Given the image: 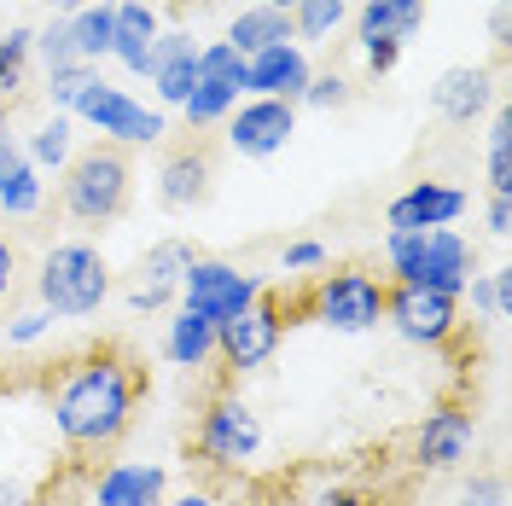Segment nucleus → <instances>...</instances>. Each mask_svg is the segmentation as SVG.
<instances>
[{
	"mask_svg": "<svg viewBox=\"0 0 512 506\" xmlns=\"http://www.w3.org/2000/svg\"><path fill=\"white\" fill-rule=\"evenodd\" d=\"M146 396V373L123 349H88L76 355L53 384V431L70 454H111L128 437Z\"/></svg>",
	"mask_w": 512,
	"mask_h": 506,
	"instance_id": "f257e3e1",
	"label": "nucleus"
},
{
	"mask_svg": "<svg viewBox=\"0 0 512 506\" xmlns=\"http://www.w3.org/2000/svg\"><path fill=\"white\" fill-rule=\"evenodd\" d=\"M117 291V274L94 239H59L35 262V303L53 320H94Z\"/></svg>",
	"mask_w": 512,
	"mask_h": 506,
	"instance_id": "f03ea898",
	"label": "nucleus"
},
{
	"mask_svg": "<svg viewBox=\"0 0 512 506\" xmlns=\"http://www.w3.org/2000/svg\"><path fill=\"white\" fill-rule=\"evenodd\" d=\"M128 198H134V163L123 146H76V158L59 169V210L76 227H111L123 222Z\"/></svg>",
	"mask_w": 512,
	"mask_h": 506,
	"instance_id": "7ed1b4c3",
	"label": "nucleus"
},
{
	"mask_svg": "<svg viewBox=\"0 0 512 506\" xmlns=\"http://www.w3.org/2000/svg\"><path fill=\"white\" fill-rule=\"evenodd\" d=\"M384 291H390L384 274L361 268V262H344V268H320L303 309L338 338H367V332L384 326Z\"/></svg>",
	"mask_w": 512,
	"mask_h": 506,
	"instance_id": "20e7f679",
	"label": "nucleus"
},
{
	"mask_svg": "<svg viewBox=\"0 0 512 506\" xmlns=\"http://www.w3.org/2000/svg\"><path fill=\"white\" fill-rule=\"evenodd\" d=\"M70 117H76V128H94L105 146H123V152H146V146H163V140H169V111L134 99L128 88L105 82V76H94V82L76 94Z\"/></svg>",
	"mask_w": 512,
	"mask_h": 506,
	"instance_id": "39448f33",
	"label": "nucleus"
},
{
	"mask_svg": "<svg viewBox=\"0 0 512 506\" xmlns=\"http://www.w3.org/2000/svg\"><path fill=\"white\" fill-rule=\"evenodd\" d=\"M192 454L210 472H245L262 454V413L239 390H210V402L198 408V425H192Z\"/></svg>",
	"mask_w": 512,
	"mask_h": 506,
	"instance_id": "423d86ee",
	"label": "nucleus"
},
{
	"mask_svg": "<svg viewBox=\"0 0 512 506\" xmlns=\"http://www.w3.org/2000/svg\"><path fill=\"white\" fill-rule=\"evenodd\" d=\"M268 291V280L262 274H251V268H239L233 256H210L198 251L192 256V268L181 274V309H192V315H204L210 326H222V320L245 315L256 297Z\"/></svg>",
	"mask_w": 512,
	"mask_h": 506,
	"instance_id": "0eeeda50",
	"label": "nucleus"
},
{
	"mask_svg": "<svg viewBox=\"0 0 512 506\" xmlns=\"http://www.w3.org/2000/svg\"><path fill=\"white\" fill-rule=\"evenodd\" d=\"M286 326H291V309L274 291H262L245 315H233V320L216 326V361H222L233 379H251V373H262V367L280 355Z\"/></svg>",
	"mask_w": 512,
	"mask_h": 506,
	"instance_id": "6e6552de",
	"label": "nucleus"
},
{
	"mask_svg": "<svg viewBox=\"0 0 512 506\" xmlns=\"http://www.w3.org/2000/svg\"><path fill=\"white\" fill-rule=\"evenodd\" d=\"M460 297L448 291H425V285H390L384 291V326L414 349H448L460 344V326H466Z\"/></svg>",
	"mask_w": 512,
	"mask_h": 506,
	"instance_id": "1a4fd4ad",
	"label": "nucleus"
},
{
	"mask_svg": "<svg viewBox=\"0 0 512 506\" xmlns=\"http://www.w3.org/2000/svg\"><path fill=\"white\" fill-rule=\"evenodd\" d=\"M472 448H478V413L466 402H437L414 425V466L431 477L460 472L472 460Z\"/></svg>",
	"mask_w": 512,
	"mask_h": 506,
	"instance_id": "9d476101",
	"label": "nucleus"
},
{
	"mask_svg": "<svg viewBox=\"0 0 512 506\" xmlns=\"http://www.w3.org/2000/svg\"><path fill=\"white\" fill-rule=\"evenodd\" d=\"M222 128L233 158H251V163L280 158L291 146V134H297V105H286V99H239Z\"/></svg>",
	"mask_w": 512,
	"mask_h": 506,
	"instance_id": "9b49d317",
	"label": "nucleus"
},
{
	"mask_svg": "<svg viewBox=\"0 0 512 506\" xmlns=\"http://www.w3.org/2000/svg\"><path fill=\"white\" fill-rule=\"evenodd\" d=\"M192 239H158L152 251L134 262V280H128L123 303L134 315H163V309H175V297H181V274L192 268Z\"/></svg>",
	"mask_w": 512,
	"mask_h": 506,
	"instance_id": "f8f14e48",
	"label": "nucleus"
},
{
	"mask_svg": "<svg viewBox=\"0 0 512 506\" xmlns=\"http://www.w3.org/2000/svg\"><path fill=\"white\" fill-rule=\"evenodd\" d=\"M495 105H501V76L489 64H448L443 76L431 82V111L454 128H472Z\"/></svg>",
	"mask_w": 512,
	"mask_h": 506,
	"instance_id": "ddd939ff",
	"label": "nucleus"
},
{
	"mask_svg": "<svg viewBox=\"0 0 512 506\" xmlns=\"http://www.w3.org/2000/svg\"><path fill=\"white\" fill-rule=\"evenodd\" d=\"M210 187H216V158H210V146H198V140L175 146V152L158 163V175H152L158 204L175 210V216H192V210L210 198Z\"/></svg>",
	"mask_w": 512,
	"mask_h": 506,
	"instance_id": "4468645a",
	"label": "nucleus"
},
{
	"mask_svg": "<svg viewBox=\"0 0 512 506\" xmlns=\"http://www.w3.org/2000/svg\"><path fill=\"white\" fill-rule=\"evenodd\" d=\"M472 274H478V245H472L460 227H431V233H425V245H419V262H414V280H408V285H425V291H448V297H460Z\"/></svg>",
	"mask_w": 512,
	"mask_h": 506,
	"instance_id": "2eb2a0df",
	"label": "nucleus"
},
{
	"mask_svg": "<svg viewBox=\"0 0 512 506\" xmlns=\"http://www.w3.org/2000/svg\"><path fill=\"white\" fill-rule=\"evenodd\" d=\"M309 76H315L309 47L274 41V47H262V53L245 59V99H286V105H297L303 88H309Z\"/></svg>",
	"mask_w": 512,
	"mask_h": 506,
	"instance_id": "dca6fc26",
	"label": "nucleus"
},
{
	"mask_svg": "<svg viewBox=\"0 0 512 506\" xmlns=\"http://www.w3.org/2000/svg\"><path fill=\"white\" fill-rule=\"evenodd\" d=\"M466 187L454 181H408L384 204V227H414V233H431V227H454L466 216Z\"/></svg>",
	"mask_w": 512,
	"mask_h": 506,
	"instance_id": "f3484780",
	"label": "nucleus"
},
{
	"mask_svg": "<svg viewBox=\"0 0 512 506\" xmlns=\"http://www.w3.org/2000/svg\"><path fill=\"white\" fill-rule=\"evenodd\" d=\"M169 501V472L158 460H105L88 477V506H163Z\"/></svg>",
	"mask_w": 512,
	"mask_h": 506,
	"instance_id": "a211bd4d",
	"label": "nucleus"
},
{
	"mask_svg": "<svg viewBox=\"0 0 512 506\" xmlns=\"http://www.w3.org/2000/svg\"><path fill=\"white\" fill-rule=\"evenodd\" d=\"M158 35H163V18L152 0H117V12H111V64H123L128 76H152Z\"/></svg>",
	"mask_w": 512,
	"mask_h": 506,
	"instance_id": "6ab92c4d",
	"label": "nucleus"
},
{
	"mask_svg": "<svg viewBox=\"0 0 512 506\" xmlns=\"http://www.w3.org/2000/svg\"><path fill=\"white\" fill-rule=\"evenodd\" d=\"M47 210V175L24 158L18 134H0V216L6 222H35Z\"/></svg>",
	"mask_w": 512,
	"mask_h": 506,
	"instance_id": "aec40b11",
	"label": "nucleus"
},
{
	"mask_svg": "<svg viewBox=\"0 0 512 506\" xmlns=\"http://www.w3.org/2000/svg\"><path fill=\"white\" fill-rule=\"evenodd\" d=\"M146 82L158 94V111H181V99L198 82V41L187 30H163L158 47H152V76Z\"/></svg>",
	"mask_w": 512,
	"mask_h": 506,
	"instance_id": "412c9836",
	"label": "nucleus"
},
{
	"mask_svg": "<svg viewBox=\"0 0 512 506\" xmlns=\"http://www.w3.org/2000/svg\"><path fill=\"white\" fill-rule=\"evenodd\" d=\"M355 41H390V47H408L425 30V0H361L350 12Z\"/></svg>",
	"mask_w": 512,
	"mask_h": 506,
	"instance_id": "4be33fe9",
	"label": "nucleus"
},
{
	"mask_svg": "<svg viewBox=\"0 0 512 506\" xmlns=\"http://www.w3.org/2000/svg\"><path fill=\"white\" fill-rule=\"evenodd\" d=\"M163 361L181 367V373H204V367L216 361V326L175 303L169 320H163Z\"/></svg>",
	"mask_w": 512,
	"mask_h": 506,
	"instance_id": "5701e85b",
	"label": "nucleus"
},
{
	"mask_svg": "<svg viewBox=\"0 0 512 506\" xmlns=\"http://www.w3.org/2000/svg\"><path fill=\"white\" fill-rule=\"evenodd\" d=\"M222 41L239 59H251L262 47H274V41H291V12H274V6H262V0H256V6H239Z\"/></svg>",
	"mask_w": 512,
	"mask_h": 506,
	"instance_id": "b1692460",
	"label": "nucleus"
},
{
	"mask_svg": "<svg viewBox=\"0 0 512 506\" xmlns=\"http://www.w3.org/2000/svg\"><path fill=\"white\" fill-rule=\"evenodd\" d=\"M18 146H24V158H30L41 175H59L64 163L76 158V117L53 111V117H41L30 134H18Z\"/></svg>",
	"mask_w": 512,
	"mask_h": 506,
	"instance_id": "393cba45",
	"label": "nucleus"
},
{
	"mask_svg": "<svg viewBox=\"0 0 512 506\" xmlns=\"http://www.w3.org/2000/svg\"><path fill=\"white\" fill-rule=\"evenodd\" d=\"M30 70H35V30L30 24H6L0 30V105L24 99Z\"/></svg>",
	"mask_w": 512,
	"mask_h": 506,
	"instance_id": "a878e982",
	"label": "nucleus"
},
{
	"mask_svg": "<svg viewBox=\"0 0 512 506\" xmlns=\"http://www.w3.org/2000/svg\"><path fill=\"white\" fill-rule=\"evenodd\" d=\"M460 309H472L483 326H501L512 315V268H478L460 291Z\"/></svg>",
	"mask_w": 512,
	"mask_h": 506,
	"instance_id": "bb28decb",
	"label": "nucleus"
},
{
	"mask_svg": "<svg viewBox=\"0 0 512 506\" xmlns=\"http://www.w3.org/2000/svg\"><path fill=\"white\" fill-rule=\"evenodd\" d=\"M111 12H117V0H94V6L70 12V41H76V59L94 64V70L111 59Z\"/></svg>",
	"mask_w": 512,
	"mask_h": 506,
	"instance_id": "cd10ccee",
	"label": "nucleus"
},
{
	"mask_svg": "<svg viewBox=\"0 0 512 506\" xmlns=\"http://www.w3.org/2000/svg\"><path fill=\"white\" fill-rule=\"evenodd\" d=\"M483 175H489V198H512V111H507V105H495V111H489Z\"/></svg>",
	"mask_w": 512,
	"mask_h": 506,
	"instance_id": "c85d7f7f",
	"label": "nucleus"
},
{
	"mask_svg": "<svg viewBox=\"0 0 512 506\" xmlns=\"http://www.w3.org/2000/svg\"><path fill=\"white\" fill-rule=\"evenodd\" d=\"M344 24H350V0H303V6H291V41L297 47L332 41Z\"/></svg>",
	"mask_w": 512,
	"mask_h": 506,
	"instance_id": "c756f323",
	"label": "nucleus"
},
{
	"mask_svg": "<svg viewBox=\"0 0 512 506\" xmlns=\"http://www.w3.org/2000/svg\"><path fill=\"white\" fill-rule=\"evenodd\" d=\"M233 105H239V94H227L216 82H192V94L181 99V123L187 128H222Z\"/></svg>",
	"mask_w": 512,
	"mask_h": 506,
	"instance_id": "7c9ffc66",
	"label": "nucleus"
},
{
	"mask_svg": "<svg viewBox=\"0 0 512 506\" xmlns=\"http://www.w3.org/2000/svg\"><path fill=\"white\" fill-rule=\"evenodd\" d=\"M198 82H216V88L245 99V59H239L227 41H204V47H198Z\"/></svg>",
	"mask_w": 512,
	"mask_h": 506,
	"instance_id": "2f4dec72",
	"label": "nucleus"
},
{
	"mask_svg": "<svg viewBox=\"0 0 512 506\" xmlns=\"http://www.w3.org/2000/svg\"><path fill=\"white\" fill-rule=\"evenodd\" d=\"M35 64L53 76V70H70L76 59V41H70V18H47L41 30H35Z\"/></svg>",
	"mask_w": 512,
	"mask_h": 506,
	"instance_id": "473e14b6",
	"label": "nucleus"
},
{
	"mask_svg": "<svg viewBox=\"0 0 512 506\" xmlns=\"http://www.w3.org/2000/svg\"><path fill=\"white\" fill-rule=\"evenodd\" d=\"M350 99H355L350 76H338V70H315L297 105H309V111H338V105H350Z\"/></svg>",
	"mask_w": 512,
	"mask_h": 506,
	"instance_id": "72a5a7b5",
	"label": "nucleus"
},
{
	"mask_svg": "<svg viewBox=\"0 0 512 506\" xmlns=\"http://www.w3.org/2000/svg\"><path fill=\"white\" fill-rule=\"evenodd\" d=\"M53 326H59V320L47 315L41 303H30V309H12V315H6V344H12V349H35L41 338H53Z\"/></svg>",
	"mask_w": 512,
	"mask_h": 506,
	"instance_id": "f704fd0d",
	"label": "nucleus"
},
{
	"mask_svg": "<svg viewBox=\"0 0 512 506\" xmlns=\"http://www.w3.org/2000/svg\"><path fill=\"white\" fill-rule=\"evenodd\" d=\"M94 76H99L94 64H70V70H53V76H47V99H53V111H64V117H70L76 94H82Z\"/></svg>",
	"mask_w": 512,
	"mask_h": 506,
	"instance_id": "c9c22d12",
	"label": "nucleus"
},
{
	"mask_svg": "<svg viewBox=\"0 0 512 506\" xmlns=\"http://www.w3.org/2000/svg\"><path fill=\"white\" fill-rule=\"evenodd\" d=\"M320 268H332V251L320 239H291L280 251V274H320Z\"/></svg>",
	"mask_w": 512,
	"mask_h": 506,
	"instance_id": "e433bc0d",
	"label": "nucleus"
},
{
	"mask_svg": "<svg viewBox=\"0 0 512 506\" xmlns=\"http://www.w3.org/2000/svg\"><path fill=\"white\" fill-rule=\"evenodd\" d=\"M501 501H507L501 472H472L466 477V489H460V506H501Z\"/></svg>",
	"mask_w": 512,
	"mask_h": 506,
	"instance_id": "4c0bfd02",
	"label": "nucleus"
},
{
	"mask_svg": "<svg viewBox=\"0 0 512 506\" xmlns=\"http://www.w3.org/2000/svg\"><path fill=\"white\" fill-rule=\"evenodd\" d=\"M309 506H373L355 483H320L315 495H309Z\"/></svg>",
	"mask_w": 512,
	"mask_h": 506,
	"instance_id": "58836bf2",
	"label": "nucleus"
},
{
	"mask_svg": "<svg viewBox=\"0 0 512 506\" xmlns=\"http://www.w3.org/2000/svg\"><path fill=\"white\" fill-rule=\"evenodd\" d=\"M361 64H367V76H390V70L402 64V47H390V41H367V47H361Z\"/></svg>",
	"mask_w": 512,
	"mask_h": 506,
	"instance_id": "ea45409f",
	"label": "nucleus"
},
{
	"mask_svg": "<svg viewBox=\"0 0 512 506\" xmlns=\"http://www.w3.org/2000/svg\"><path fill=\"white\" fill-rule=\"evenodd\" d=\"M18 274H24V256H18V245L0 233V303L12 297V285H18Z\"/></svg>",
	"mask_w": 512,
	"mask_h": 506,
	"instance_id": "a19ab883",
	"label": "nucleus"
},
{
	"mask_svg": "<svg viewBox=\"0 0 512 506\" xmlns=\"http://www.w3.org/2000/svg\"><path fill=\"white\" fill-rule=\"evenodd\" d=\"M483 233L489 239H507L512 233V198H489L483 204Z\"/></svg>",
	"mask_w": 512,
	"mask_h": 506,
	"instance_id": "79ce46f5",
	"label": "nucleus"
},
{
	"mask_svg": "<svg viewBox=\"0 0 512 506\" xmlns=\"http://www.w3.org/2000/svg\"><path fill=\"white\" fill-rule=\"evenodd\" d=\"M489 41H495V53H507V41H512V24H507V0H495V6H489Z\"/></svg>",
	"mask_w": 512,
	"mask_h": 506,
	"instance_id": "37998d69",
	"label": "nucleus"
},
{
	"mask_svg": "<svg viewBox=\"0 0 512 506\" xmlns=\"http://www.w3.org/2000/svg\"><path fill=\"white\" fill-rule=\"evenodd\" d=\"M0 506H35V489L18 477H0Z\"/></svg>",
	"mask_w": 512,
	"mask_h": 506,
	"instance_id": "c03bdc74",
	"label": "nucleus"
},
{
	"mask_svg": "<svg viewBox=\"0 0 512 506\" xmlns=\"http://www.w3.org/2000/svg\"><path fill=\"white\" fill-rule=\"evenodd\" d=\"M163 506H216V495L210 489H181V495H169Z\"/></svg>",
	"mask_w": 512,
	"mask_h": 506,
	"instance_id": "a18cd8bd",
	"label": "nucleus"
},
{
	"mask_svg": "<svg viewBox=\"0 0 512 506\" xmlns=\"http://www.w3.org/2000/svg\"><path fill=\"white\" fill-rule=\"evenodd\" d=\"M47 6V18H70V12H82V6H94V0H41Z\"/></svg>",
	"mask_w": 512,
	"mask_h": 506,
	"instance_id": "49530a36",
	"label": "nucleus"
},
{
	"mask_svg": "<svg viewBox=\"0 0 512 506\" xmlns=\"http://www.w3.org/2000/svg\"><path fill=\"white\" fill-rule=\"evenodd\" d=\"M262 6H274V12H291V6H303V0H262Z\"/></svg>",
	"mask_w": 512,
	"mask_h": 506,
	"instance_id": "de8ad7c7",
	"label": "nucleus"
},
{
	"mask_svg": "<svg viewBox=\"0 0 512 506\" xmlns=\"http://www.w3.org/2000/svg\"><path fill=\"white\" fill-rule=\"evenodd\" d=\"M35 506H82V501H70V495H53V501H35Z\"/></svg>",
	"mask_w": 512,
	"mask_h": 506,
	"instance_id": "09e8293b",
	"label": "nucleus"
},
{
	"mask_svg": "<svg viewBox=\"0 0 512 506\" xmlns=\"http://www.w3.org/2000/svg\"><path fill=\"white\" fill-rule=\"evenodd\" d=\"M0 134H12V123H6V105H0Z\"/></svg>",
	"mask_w": 512,
	"mask_h": 506,
	"instance_id": "8fccbe9b",
	"label": "nucleus"
}]
</instances>
